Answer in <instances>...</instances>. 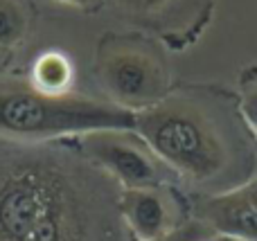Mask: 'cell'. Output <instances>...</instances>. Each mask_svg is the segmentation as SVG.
<instances>
[{"instance_id": "obj_1", "label": "cell", "mask_w": 257, "mask_h": 241, "mask_svg": "<svg viewBox=\"0 0 257 241\" xmlns=\"http://www.w3.org/2000/svg\"><path fill=\"white\" fill-rule=\"evenodd\" d=\"M120 196L79 142L0 147V241H136Z\"/></svg>"}, {"instance_id": "obj_2", "label": "cell", "mask_w": 257, "mask_h": 241, "mask_svg": "<svg viewBox=\"0 0 257 241\" xmlns=\"http://www.w3.org/2000/svg\"><path fill=\"white\" fill-rule=\"evenodd\" d=\"M133 131L203 196L228 192L257 171L255 138L241 120L237 93L219 86L172 88L156 106L136 113Z\"/></svg>"}, {"instance_id": "obj_3", "label": "cell", "mask_w": 257, "mask_h": 241, "mask_svg": "<svg viewBox=\"0 0 257 241\" xmlns=\"http://www.w3.org/2000/svg\"><path fill=\"white\" fill-rule=\"evenodd\" d=\"M136 113L84 95H48L30 79L0 81V138L7 142H54L97 131H133Z\"/></svg>"}, {"instance_id": "obj_4", "label": "cell", "mask_w": 257, "mask_h": 241, "mask_svg": "<svg viewBox=\"0 0 257 241\" xmlns=\"http://www.w3.org/2000/svg\"><path fill=\"white\" fill-rule=\"evenodd\" d=\"M93 72L108 102L131 113L156 106L172 90L165 45L142 32H106L97 41Z\"/></svg>"}, {"instance_id": "obj_5", "label": "cell", "mask_w": 257, "mask_h": 241, "mask_svg": "<svg viewBox=\"0 0 257 241\" xmlns=\"http://www.w3.org/2000/svg\"><path fill=\"white\" fill-rule=\"evenodd\" d=\"M111 5L136 32L181 52L205 34L217 0H111Z\"/></svg>"}, {"instance_id": "obj_6", "label": "cell", "mask_w": 257, "mask_h": 241, "mask_svg": "<svg viewBox=\"0 0 257 241\" xmlns=\"http://www.w3.org/2000/svg\"><path fill=\"white\" fill-rule=\"evenodd\" d=\"M79 147L122 189L160 187L174 176L136 131L88 133L79 138Z\"/></svg>"}, {"instance_id": "obj_7", "label": "cell", "mask_w": 257, "mask_h": 241, "mask_svg": "<svg viewBox=\"0 0 257 241\" xmlns=\"http://www.w3.org/2000/svg\"><path fill=\"white\" fill-rule=\"evenodd\" d=\"M120 212L128 232L138 241H154L172 230L181 228L185 221L183 201L169 185L160 187L122 189Z\"/></svg>"}, {"instance_id": "obj_8", "label": "cell", "mask_w": 257, "mask_h": 241, "mask_svg": "<svg viewBox=\"0 0 257 241\" xmlns=\"http://www.w3.org/2000/svg\"><path fill=\"white\" fill-rule=\"evenodd\" d=\"M196 219L226 241H257V171L228 192L201 196Z\"/></svg>"}, {"instance_id": "obj_9", "label": "cell", "mask_w": 257, "mask_h": 241, "mask_svg": "<svg viewBox=\"0 0 257 241\" xmlns=\"http://www.w3.org/2000/svg\"><path fill=\"white\" fill-rule=\"evenodd\" d=\"M30 84L48 95H68L75 84V66L61 50H45L30 68Z\"/></svg>"}, {"instance_id": "obj_10", "label": "cell", "mask_w": 257, "mask_h": 241, "mask_svg": "<svg viewBox=\"0 0 257 241\" xmlns=\"http://www.w3.org/2000/svg\"><path fill=\"white\" fill-rule=\"evenodd\" d=\"M27 12L23 0H0V48L12 50L25 39Z\"/></svg>"}, {"instance_id": "obj_11", "label": "cell", "mask_w": 257, "mask_h": 241, "mask_svg": "<svg viewBox=\"0 0 257 241\" xmlns=\"http://www.w3.org/2000/svg\"><path fill=\"white\" fill-rule=\"evenodd\" d=\"M237 102H239L241 120L257 140V63L241 70L237 84Z\"/></svg>"}, {"instance_id": "obj_12", "label": "cell", "mask_w": 257, "mask_h": 241, "mask_svg": "<svg viewBox=\"0 0 257 241\" xmlns=\"http://www.w3.org/2000/svg\"><path fill=\"white\" fill-rule=\"evenodd\" d=\"M210 237H214L212 230L205 228L199 219H190V221H185L181 228L172 230L169 234L158 237L154 241H203V239H210Z\"/></svg>"}, {"instance_id": "obj_13", "label": "cell", "mask_w": 257, "mask_h": 241, "mask_svg": "<svg viewBox=\"0 0 257 241\" xmlns=\"http://www.w3.org/2000/svg\"><path fill=\"white\" fill-rule=\"evenodd\" d=\"M52 3L66 5V7H75V9H97L102 0H52Z\"/></svg>"}, {"instance_id": "obj_14", "label": "cell", "mask_w": 257, "mask_h": 241, "mask_svg": "<svg viewBox=\"0 0 257 241\" xmlns=\"http://www.w3.org/2000/svg\"><path fill=\"white\" fill-rule=\"evenodd\" d=\"M7 52H9V50H3V48H0V63H5V59H7Z\"/></svg>"}]
</instances>
